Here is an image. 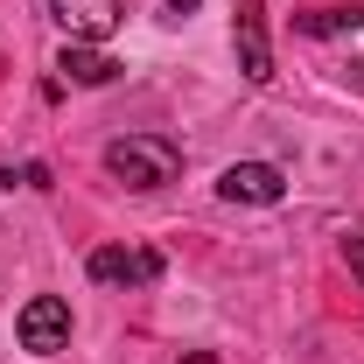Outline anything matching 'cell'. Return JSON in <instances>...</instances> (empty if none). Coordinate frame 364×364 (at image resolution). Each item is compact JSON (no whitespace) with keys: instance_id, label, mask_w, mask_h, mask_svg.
<instances>
[{"instance_id":"obj_1","label":"cell","mask_w":364,"mask_h":364,"mask_svg":"<svg viewBox=\"0 0 364 364\" xmlns=\"http://www.w3.org/2000/svg\"><path fill=\"white\" fill-rule=\"evenodd\" d=\"M105 168L127 182V189H168L182 176V147L168 134H127L105 147Z\"/></svg>"},{"instance_id":"obj_2","label":"cell","mask_w":364,"mask_h":364,"mask_svg":"<svg viewBox=\"0 0 364 364\" xmlns=\"http://www.w3.org/2000/svg\"><path fill=\"white\" fill-rule=\"evenodd\" d=\"M49 21L70 36V43H105L119 21H127V0H43Z\"/></svg>"},{"instance_id":"obj_3","label":"cell","mask_w":364,"mask_h":364,"mask_svg":"<svg viewBox=\"0 0 364 364\" xmlns=\"http://www.w3.org/2000/svg\"><path fill=\"white\" fill-rule=\"evenodd\" d=\"M21 350H36V358H56L63 343H70V301L63 294H36L28 309H21Z\"/></svg>"},{"instance_id":"obj_4","label":"cell","mask_w":364,"mask_h":364,"mask_svg":"<svg viewBox=\"0 0 364 364\" xmlns=\"http://www.w3.org/2000/svg\"><path fill=\"white\" fill-rule=\"evenodd\" d=\"M85 273L98 287H147V280H161V252H140V245H98L85 259Z\"/></svg>"},{"instance_id":"obj_5","label":"cell","mask_w":364,"mask_h":364,"mask_svg":"<svg viewBox=\"0 0 364 364\" xmlns=\"http://www.w3.org/2000/svg\"><path fill=\"white\" fill-rule=\"evenodd\" d=\"M231 43H238V70H245V85H273V43H267V7H259V0H238Z\"/></svg>"},{"instance_id":"obj_6","label":"cell","mask_w":364,"mask_h":364,"mask_svg":"<svg viewBox=\"0 0 364 364\" xmlns=\"http://www.w3.org/2000/svg\"><path fill=\"white\" fill-rule=\"evenodd\" d=\"M218 196L225 203H252V210H267L287 196V176L273 168V161H231L225 176H218Z\"/></svg>"},{"instance_id":"obj_7","label":"cell","mask_w":364,"mask_h":364,"mask_svg":"<svg viewBox=\"0 0 364 364\" xmlns=\"http://www.w3.org/2000/svg\"><path fill=\"white\" fill-rule=\"evenodd\" d=\"M56 70H63V85H85V91H98V85H112V77H119L127 63H119V56H105L98 43H63Z\"/></svg>"},{"instance_id":"obj_8","label":"cell","mask_w":364,"mask_h":364,"mask_svg":"<svg viewBox=\"0 0 364 364\" xmlns=\"http://www.w3.org/2000/svg\"><path fill=\"white\" fill-rule=\"evenodd\" d=\"M294 28L301 36H358L364 7H309V14H294Z\"/></svg>"},{"instance_id":"obj_9","label":"cell","mask_w":364,"mask_h":364,"mask_svg":"<svg viewBox=\"0 0 364 364\" xmlns=\"http://www.w3.org/2000/svg\"><path fill=\"white\" fill-rule=\"evenodd\" d=\"M343 259H350V273L364 280V238H343Z\"/></svg>"},{"instance_id":"obj_10","label":"cell","mask_w":364,"mask_h":364,"mask_svg":"<svg viewBox=\"0 0 364 364\" xmlns=\"http://www.w3.org/2000/svg\"><path fill=\"white\" fill-rule=\"evenodd\" d=\"M350 85H358V91H364V56H358V63H350Z\"/></svg>"},{"instance_id":"obj_11","label":"cell","mask_w":364,"mask_h":364,"mask_svg":"<svg viewBox=\"0 0 364 364\" xmlns=\"http://www.w3.org/2000/svg\"><path fill=\"white\" fill-rule=\"evenodd\" d=\"M189 7H196V0H168V14H189Z\"/></svg>"}]
</instances>
